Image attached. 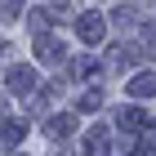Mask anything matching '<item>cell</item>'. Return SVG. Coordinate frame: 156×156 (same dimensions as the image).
<instances>
[{
    "label": "cell",
    "instance_id": "obj_1",
    "mask_svg": "<svg viewBox=\"0 0 156 156\" xmlns=\"http://www.w3.org/2000/svg\"><path fill=\"white\" fill-rule=\"evenodd\" d=\"M80 36H85V40H98V36H103V27H98V13H85V18H80Z\"/></svg>",
    "mask_w": 156,
    "mask_h": 156
}]
</instances>
